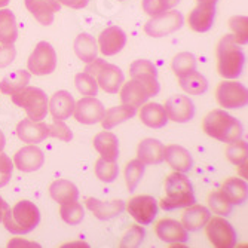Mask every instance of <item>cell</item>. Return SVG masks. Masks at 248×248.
Segmentation results:
<instances>
[{"instance_id":"cell-1","label":"cell","mask_w":248,"mask_h":248,"mask_svg":"<svg viewBox=\"0 0 248 248\" xmlns=\"http://www.w3.org/2000/svg\"><path fill=\"white\" fill-rule=\"evenodd\" d=\"M196 204V198L190 180L183 172H172L165 180V196L161 199V207L165 211L175 208H187Z\"/></svg>"},{"instance_id":"cell-2","label":"cell","mask_w":248,"mask_h":248,"mask_svg":"<svg viewBox=\"0 0 248 248\" xmlns=\"http://www.w3.org/2000/svg\"><path fill=\"white\" fill-rule=\"evenodd\" d=\"M202 128H204L205 134L210 135V137L228 144L239 140L244 132L241 122L224 110L210 111L204 119Z\"/></svg>"},{"instance_id":"cell-3","label":"cell","mask_w":248,"mask_h":248,"mask_svg":"<svg viewBox=\"0 0 248 248\" xmlns=\"http://www.w3.org/2000/svg\"><path fill=\"white\" fill-rule=\"evenodd\" d=\"M2 221L11 233L26 235L37 228L40 223V211L31 201L24 199L9 208Z\"/></svg>"},{"instance_id":"cell-4","label":"cell","mask_w":248,"mask_h":248,"mask_svg":"<svg viewBox=\"0 0 248 248\" xmlns=\"http://www.w3.org/2000/svg\"><path fill=\"white\" fill-rule=\"evenodd\" d=\"M217 69L218 75L226 79H236L241 76L244 64H245V54L241 49L232 34L224 36L217 48Z\"/></svg>"},{"instance_id":"cell-5","label":"cell","mask_w":248,"mask_h":248,"mask_svg":"<svg viewBox=\"0 0 248 248\" xmlns=\"http://www.w3.org/2000/svg\"><path fill=\"white\" fill-rule=\"evenodd\" d=\"M12 103L24 108L31 121L40 122L48 115V95L40 88L24 86L12 95Z\"/></svg>"},{"instance_id":"cell-6","label":"cell","mask_w":248,"mask_h":248,"mask_svg":"<svg viewBox=\"0 0 248 248\" xmlns=\"http://www.w3.org/2000/svg\"><path fill=\"white\" fill-rule=\"evenodd\" d=\"M29 72L36 76L51 75L57 67V54L52 45L48 42H39L27 61Z\"/></svg>"},{"instance_id":"cell-7","label":"cell","mask_w":248,"mask_h":248,"mask_svg":"<svg viewBox=\"0 0 248 248\" xmlns=\"http://www.w3.org/2000/svg\"><path fill=\"white\" fill-rule=\"evenodd\" d=\"M183 15L178 11H167L159 15L153 16L149 22H146L144 31L150 37H165L177 30L182 29L183 26Z\"/></svg>"},{"instance_id":"cell-8","label":"cell","mask_w":248,"mask_h":248,"mask_svg":"<svg viewBox=\"0 0 248 248\" xmlns=\"http://www.w3.org/2000/svg\"><path fill=\"white\" fill-rule=\"evenodd\" d=\"M205 232L210 242L216 248H232L236 244V233L232 224L223 217H210L205 224Z\"/></svg>"},{"instance_id":"cell-9","label":"cell","mask_w":248,"mask_h":248,"mask_svg":"<svg viewBox=\"0 0 248 248\" xmlns=\"http://www.w3.org/2000/svg\"><path fill=\"white\" fill-rule=\"evenodd\" d=\"M216 97L223 108H241L248 103L247 88L233 80H224L217 86Z\"/></svg>"},{"instance_id":"cell-10","label":"cell","mask_w":248,"mask_h":248,"mask_svg":"<svg viewBox=\"0 0 248 248\" xmlns=\"http://www.w3.org/2000/svg\"><path fill=\"white\" fill-rule=\"evenodd\" d=\"M126 211L129 216L140 224H150L157 216L159 207L153 196L150 195H139L128 201Z\"/></svg>"},{"instance_id":"cell-11","label":"cell","mask_w":248,"mask_h":248,"mask_svg":"<svg viewBox=\"0 0 248 248\" xmlns=\"http://www.w3.org/2000/svg\"><path fill=\"white\" fill-rule=\"evenodd\" d=\"M129 75L132 79L144 83V86L149 89L150 97H155L159 94L161 85L157 82V69L156 65L147 60H137L134 61L129 67Z\"/></svg>"},{"instance_id":"cell-12","label":"cell","mask_w":248,"mask_h":248,"mask_svg":"<svg viewBox=\"0 0 248 248\" xmlns=\"http://www.w3.org/2000/svg\"><path fill=\"white\" fill-rule=\"evenodd\" d=\"M104 113L106 110L103 103L94 97H85L79 100L75 104V110H73L75 119L85 125H95L101 122Z\"/></svg>"},{"instance_id":"cell-13","label":"cell","mask_w":248,"mask_h":248,"mask_svg":"<svg viewBox=\"0 0 248 248\" xmlns=\"http://www.w3.org/2000/svg\"><path fill=\"white\" fill-rule=\"evenodd\" d=\"M167 116L177 124H187L195 116V104L186 95H172L167 100L165 106Z\"/></svg>"},{"instance_id":"cell-14","label":"cell","mask_w":248,"mask_h":248,"mask_svg":"<svg viewBox=\"0 0 248 248\" xmlns=\"http://www.w3.org/2000/svg\"><path fill=\"white\" fill-rule=\"evenodd\" d=\"M14 164L19 171L24 172H34L40 170L45 164L43 150L37 146H26L19 149L14 156Z\"/></svg>"},{"instance_id":"cell-15","label":"cell","mask_w":248,"mask_h":248,"mask_svg":"<svg viewBox=\"0 0 248 248\" xmlns=\"http://www.w3.org/2000/svg\"><path fill=\"white\" fill-rule=\"evenodd\" d=\"M126 45V34L122 29L116 26H110L101 31L98 37V46L103 55L111 57L119 54Z\"/></svg>"},{"instance_id":"cell-16","label":"cell","mask_w":248,"mask_h":248,"mask_svg":"<svg viewBox=\"0 0 248 248\" xmlns=\"http://www.w3.org/2000/svg\"><path fill=\"white\" fill-rule=\"evenodd\" d=\"M16 134L19 140L29 144H37L49 137V125L45 122H36L31 119H22L16 126Z\"/></svg>"},{"instance_id":"cell-17","label":"cell","mask_w":248,"mask_h":248,"mask_svg":"<svg viewBox=\"0 0 248 248\" xmlns=\"http://www.w3.org/2000/svg\"><path fill=\"white\" fill-rule=\"evenodd\" d=\"M95 76H97L98 86H101L103 91L108 94H116L125 80V76L119 67L115 64H108L106 61L101 64L100 70L97 72Z\"/></svg>"},{"instance_id":"cell-18","label":"cell","mask_w":248,"mask_h":248,"mask_svg":"<svg viewBox=\"0 0 248 248\" xmlns=\"http://www.w3.org/2000/svg\"><path fill=\"white\" fill-rule=\"evenodd\" d=\"M214 18H216V3H199L189 14L187 22L193 31L205 33L213 27Z\"/></svg>"},{"instance_id":"cell-19","label":"cell","mask_w":248,"mask_h":248,"mask_svg":"<svg viewBox=\"0 0 248 248\" xmlns=\"http://www.w3.org/2000/svg\"><path fill=\"white\" fill-rule=\"evenodd\" d=\"M155 231L162 241L170 242L172 245L183 244L187 241V231L183 228L182 223L172 218H162L161 221H157Z\"/></svg>"},{"instance_id":"cell-20","label":"cell","mask_w":248,"mask_h":248,"mask_svg":"<svg viewBox=\"0 0 248 248\" xmlns=\"http://www.w3.org/2000/svg\"><path fill=\"white\" fill-rule=\"evenodd\" d=\"M26 8L42 26H51L61 5L57 0H26Z\"/></svg>"},{"instance_id":"cell-21","label":"cell","mask_w":248,"mask_h":248,"mask_svg":"<svg viewBox=\"0 0 248 248\" xmlns=\"http://www.w3.org/2000/svg\"><path fill=\"white\" fill-rule=\"evenodd\" d=\"M149 98H150L149 89L144 86V83L135 80V79L128 80L121 89L122 104L132 107V108H137V107L143 106Z\"/></svg>"},{"instance_id":"cell-22","label":"cell","mask_w":248,"mask_h":248,"mask_svg":"<svg viewBox=\"0 0 248 248\" xmlns=\"http://www.w3.org/2000/svg\"><path fill=\"white\" fill-rule=\"evenodd\" d=\"M137 159L144 165H156L165 161V146L155 139H146L139 144Z\"/></svg>"},{"instance_id":"cell-23","label":"cell","mask_w":248,"mask_h":248,"mask_svg":"<svg viewBox=\"0 0 248 248\" xmlns=\"http://www.w3.org/2000/svg\"><path fill=\"white\" fill-rule=\"evenodd\" d=\"M86 207L97 218L108 220V218H113V217L119 216L125 210V202L121 199L103 202V201L95 199V198H88Z\"/></svg>"},{"instance_id":"cell-24","label":"cell","mask_w":248,"mask_h":248,"mask_svg":"<svg viewBox=\"0 0 248 248\" xmlns=\"http://www.w3.org/2000/svg\"><path fill=\"white\" fill-rule=\"evenodd\" d=\"M75 98L70 93L67 91H57L49 104H48V110L51 111V115L54 119H67L73 115V110H75Z\"/></svg>"},{"instance_id":"cell-25","label":"cell","mask_w":248,"mask_h":248,"mask_svg":"<svg viewBox=\"0 0 248 248\" xmlns=\"http://www.w3.org/2000/svg\"><path fill=\"white\" fill-rule=\"evenodd\" d=\"M165 161L178 172H187L193 167V157L190 152L177 144L165 147Z\"/></svg>"},{"instance_id":"cell-26","label":"cell","mask_w":248,"mask_h":248,"mask_svg":"<svg viewBox=\"0 0 248 248\" xmlns=\"http://www.w3.org/2000/svg\"><path fill=\"white\" fill-rule=\"evenodd\" d=\"M94 147L103 159L116 161L119 156V141L113 132H98L94 139Z\"/></svg>"},{"instance_id":"cell-27","label":"cell","mask_w":248,"mask_h":248,"mask_svg":"<svg viewBox=\"0 0 248 248\" xmlns=\"http://www.w3.org/2000/svg\"><path fill=\"white\" fill-rule=\"evenodd\" d=\"M140 119L146 126L155 128V129H159V128L165 126L168 122V116L165 113L164 106L157 104V103L144 104L140 110Z\"/></svg>"},{"instance_id":"cell-28","label":"cell","mask_w":248,"mask_h":248,"mask_svg":"<svg viewBox=\"0 0 248 248\" xmlns=\"http://www.w3.org/2000/svg\"><path fill=\"white\" fill-rule=\"evenodd\" d=\"M210 210L202 205H190L182 216V224L186 231H199L210 220Z\"/></svg>"},{"instance_id":"cell-29","label":"cell","mask_w":248,"mask_h":248,"mask_svg":"<svg viewBox=\"0 0 248 248\" xmlns=\"http://www.w3.org/2000/svg\"><path fill=\"white\" fill-rule=\"evenodd\" d=\"M247 183L244 180L238 178V177H232L228 178L226 182L221 185V193L224 195L232 205H241L247 201Z\"/></svg>"},{"instance_id":"cell-30","label":"cell","mask_w":248,"mask_h":248,"mask_svg":"<svg viewBox=\"0 0 248 248\" xmlns=\"http://www.w3.org/2000/svg\"><path fill=\"white\" fill-rule=\"evenodd\" d=\"M51 198L58 202V204H69V202H75L79 198V189L76 185H73L69 180H57L49 187Z\"/></svg>"},{"instance_id":"cell-31","label":"cell","mask_w":248,"mask_h":248,"mask_svg":"<svg viewBox=\"0 0 248 248\" xmlns=\"http://www.w3.org/2000/svg\"><path fill=\"white\" fill-rule=\"evenodd\" d=\"M75 54L80 61L89 64L97 58L98 54V43L97 40L88 33H80L75 40Z\"/></svg>"},{"instance_id":"cell-32","label":"cell","mask_w":248,"mask_h":248,"mask_svg":"<svg viewBox=\"0 0 248 248\" xmlns=\"http://www.w3.org/2000/svg\"><path fill=\"white\" fill-rule=\"evenodd\" d=\"M18 39L15 15L9 9H0V43L14 45Z\"/></svg>"},{"instance_id":"cell-33","label":"cell","mask_w":248,"mask_h":248,"mask_svg":"<svg viewBox=\"0 0 248 248\" xmlns=\"http://www.w3.org/2000/svg\"><path fill=\"white\" fill-rule=\"evenodd\" d=\"M178 83L182 86L183 91L190 95H201V94L207 93V89H208V80L201 73H198L196 70L180 76Z\"/></svg>"},{"instance_id":"cell-34","label":"cell","mask_w":248,"mask_h":248,"mask_svg":"<svg viewBox=\"0 0 248 248\" xmlns=\"http://www.w3.org/2000/svg\"><path fill=\"white\" fill-rule=\"evenodd\" d=\"M134 116H135V108L122 104V106H118V107L108 108L104 113L103 119H101V125H103L104 129H111V128H115L116 125L125 122V121L132 119Z\"/></svg>"},{"instance_id":"cell-35","label":"cell","mask_w":248,"mask_h":248,"mask_svg":"<svg viewBox=\"0 0 248 248\" xmlns=\"http://www.w3.org/2000/svg\"><path fill=\"white\" fill-rule=\"evenodd\" d=\"M29 82H30V73L29 72L16 70V72H12L11 75H8L6 78L2 79V82H0V91H2L3 94L14 95L15 93L19 91V89L27 86Z\"/></svg>"},{"instance_id":"cell-36","label":"cell","mask_w":248,"mask_h":248,"mask_svg":"<svg viewBox=\"0 0 248 248\" xmlns=\"http://www.w3.org/2000/svg\"><path fill=\"white\" fill-rule=\"evenodd\" d=\"M171 69L177 78L183 76L186 73H190V72L196 70V58L190 52H180L172 58Z\"/></svg>"},{"instance_id":"cell-37","label":"cell","mask_w":248,"mask_h":248,"mask_svg":"<svg viewBox=\"0 0 248 248\" xmlns=\"http://www.w3.org/2000/svg\"><path fill=\"white\" fill-rule=\"evenodd\" d=\"M144 170H146L144 164L139 159H132L126 164V167H125V182H126L129 192H134L135 187L139 186V183L143 178Z\"/></svg>"},{"instance_id":"cell-38","label":"cell","mask_w":248,"mask_h":248,"mask_svg":"<svg viewBox=\"0 0 248 248\" xmlns=\"http://www.w3.org/2000/svg\"><path fill=\"white\" fill-rule=\"evenodd\" d=\"M95 174L97 177L104 183H113L118 178L119 174V167L116 164V161H107V159H100L95 164Z\"/></svg>"},{"instance_id":"cell-39","label":"cell","mask_w":248,"mask_h":248,"mask_svg":"<svg viewBox=\"0 0 248 248\" xmlns=\"http://www.w3.org/2000/svg\"><path fill=\"white\" fill-rule=\"evenodd\" d=\"M60 214H61V218L67 224L76 226V224H79L83 220L85 211H83V207L79 204V202L75 201V202H69V204H62L60 208Z\"/></svg>"},{"instance_id":"cell-40","label":"cell","mask_w":248,"mask_h":248,"mask_svg":"<svg viewBox=\"0 0 248 248\" xmlns=\"http://www.w3.org/2000/svg\"><path fill=\"white\" fill-rule=\"evenodd\" d=\"M75 83H76V88L78 91L85 95V97H95L98 94V83H97V79L89 75L86 72L83 73H78L76 78H75Z\"/></svg>"},{"instance_id":"cell-41","label":"cell","mask_w":248,"mask_h":248,"mask_svg":"<svg viewBox=\"0 0 248 248\" xmlns=\"http://www.w3.org/2000/svg\"><path fill=\"white\" fill-rule=\"evenodd\" d=\"M229 27L233 31V39L238 45H245L248 40V18L247 16H232L229 19Z\"/></svg>"},{"instance_id":"cell-42","label":"cell","mask_w":248,"mask_h":248,"mask_svg":"<svg viewBox=\"0 0 248 248\" xmlns=\"http://www.w3.org/2000/svg\"><path fill=\"white\" fill-rule=\"evenodd\" d=\"M247 155H248V146L245 141H242L241 139L236 141L229 143L228 149H226V156L228 159L233 164V165H241L242 162L247 161Z\"/></svg>"},{"instance_id":"cell-43","label":"cell","mask_w":248,"mask_h":248,"mask_svg":"<svg viewBox=\"0 0 248 248\" xmlns=\"http://www.w3.org/2000/svg\"><path fill=\"white\" fill-rule=\"evenodd\" d=\"M208 205H210L211 211H214L218 216H228L232 211V204L224 198V195L220 190L213 192L208 196Z\"/></svg>"},{"instance_id":"cell-44","label":"cell","mask_w":248,"mask_h":248,"mask_svg":"<svg viewBox=\"0 0 248 248\" xmlns=\"http://www.w3.org/2000/svg\"><path fill=\"white\" fill-rule=\"evenodd\" d=\"M49 137H55L62 141H70L73 139V132L64 124V121L54 119V122L49 125Z\"/></svg>"},{"instance_id":"cell-45","label":"cell","mask_w":248,"mask_h":248,"mask_svg":"<svg viewBox=\"0 0 248 248\" xmlns=\"http://www.w3.org/2000/svg\"><path fill=\"white\" fill-rule=\"evenodd\" d=\"M144 239V231L139 226H131V229L125 233L121 247H126V248H135L139 247Z\"/></svg>"},{"instance_id":"cell-46","label":"cell","mask_w":248,"mask_h":248,"mask_svg":"<svg viewBox=\"0 0 248 248\" xmlns=\"http://www.w3.org/2000/svg\"><path fill=\"white\" fill-rule=\"evenodd\" d=\"M12 170H14L12 161L3 152H0V187H3L9 183Z\"/></svg>"},{"instance_id":"cell-47","label":"cell","mask_w":248,"mask_h":248,"mask_svg":"<svg viewBox=\"0 0 248 248\" xmlns=\"http://www.w3.org/2000/svg\"><path fill=\"white\" fill-rule=\"evenodd\" d=\"M143 9L150 16H156V15L168 11L167 5L164 3V0H143Z\"/></svg>"},{"instance_id":"cell-48","label":"cell","mask_w":248,"mask_h":248,"mask_svg":"<svg viewBox=\"0 0 248 248\" xmlns=\"http://www.w3.org/2000/svg\"><path fill=\"white\" fill-rule=\"evenodd\" d=\"M15 48L14 45H3V46H0V69H5V67H8L14 58H15Z\"/></svg>"},{"instance_id":"cell-49","label":"cell","mask_w":248,"mask_h":248,"mask_svg":"<svg viewBox=\"0 0 248 248\" xmlns=\"http://www.w3.org/2000/svg\"><path fill=\"white\" fill-rule=\"evenodd\" d=\"M60 5H65L72 9H82L85 6H88L89 0H57Z\"/></svg>"},{"instance_id":"cell-50","label":"cell","mask_w":248,"mask_h":248,"mask_svg":"<svg viewBox=\"0 0 248 248\" xmlns=\"http://www.w3.org/2000/svg\"><path fill=\"white\" fill-rule=\"evenodd\" d=\"M8 210H9V207H8V204L3 201V198L0 196V221L3 220V217H5V214L8 213Z\"/></svg>"},{"instance_id":"cell-51","label":"cell","mask_w":248,"mask_h":248,"mask_svg":"<svg viewBox=\"0 0 248 248\" xmlns=\"http://www.w3.org/2000/svg\"><path fill=\"white\" fill-rule=\"evenodd\" d=\"M180 2V0H164V3L167 5V8H168V11L171 9V8H174L177 3Z\"/></svg>"},{"instance_id":"cell-52","label":"cell","mask_w":248,"mask_h":248,"mask_svg":"<svg viewBox=\"0 0 248 248\" xmlns=\"http://www.w3.org/2000/svg\"><path fill=\"white\" fill-rule=\"evenodd\" d=\"M5 144H6V139H5V134L0 131V152L3 150V147H5Z\"/></svg>"},{"instance_id":"cell-53","label":"cell","mask_w":248,"mask_h":248,"mask_svg":"<svg viewBox=\"0 0 248 248\" xmlns=\"http://www.w3.org/2000/svg\"><path fill=\"white\" fill-rule=\"evenodd\" d=\"M199 3H217V0H198Z\"/></svg>"},{"instance_id":"cell-54","label":"cell","mask_w":248,"mask_h":248,"mask_svg":"<svg viewBox=\"0 0 248 248\" xmlns=\"http://www.w3.org/2000/svg\"><path fill=\"white\" fill-rule=\"evenodd\" d=\"M9 2H11V0H0V8H5Z\"/></svg>"},{"instance_id":"cell-55","label":"cell","mask_w":248,"mask_h":248,"mask_svg":"<svg viewBox=\"0 0 248 248\" xmlns=\"http://www.w3.org/2000/svg\"><path fill=\"white\" fill-rule=\"evenodd\" d=\"M121 2H122V0H121Z\"/></svg>"}]
</instances>
